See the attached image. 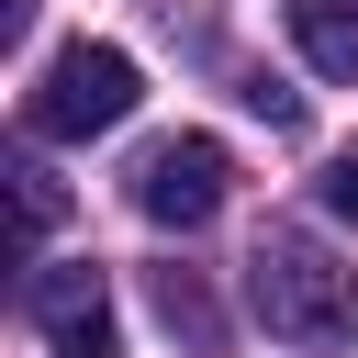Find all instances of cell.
<instances>
[{
  "instance_id": "cell-1",
  "label": "cell",
  "mask_w": 358,
  "mask_h": 358,
  "mask_svg": "<svg viewBox=\"0 0 358 358\" xmlns=\"http://www.w3.org/2000/svg\"><path fill=\"white\" fill-rule=\"evenodd\" d=\"M246 302H257V324L291 336V347H347V336H358V268H347L324 235H302V224H268V235H257Z\"/></svg>"
},
{
  "instance_id": "cell-2",
  "label": "cell",
  "mask_w": 358,
  "mask_h": 358,
  "mask_svg": "<svg viewBox=\"0 0 358 358\" xmlns=\"http://www.w3.org/2000/svg\"><path fill=\"white\" fill-rule=\"evenodd\" d=\"M134 101H145V78H134L123 45H67V56H45V78L22 90V134L78 145V134H112Z\"/></svg>"
},
{
  "instance_id": "cell-3",
  "label": "cell",
  "mask_w": 358,
  "mask_h": 358,
  "mask_svg": "<svg viewBox=\"0 0 358 358\" xmlns=\"http://www.w3.org/2000/svg\"><path fill=\"white\" fill-rule=\"evenodd\" d=\"M224 190H235V157H224L213 134H157V145L134 157V213H145V224H168V235L213 224V213H224Z\"/></svg>"
},
{
  "instance_id": "cell-4",
  "label": "cell",
  "mask_w": 358,
  "mask_h": 358,
  "mask_svg": "<svg viewBox=\"0 0 358 358\" xmlns=\"http://www.w3.org/2000/svg\"><path fill=\"white\" fill-rule=\"evenodd\" d=\"M22 324H34L56 358H123V336H112V291H101L90 257L34 268V280H22Z\"/></svg>"
},
{
  "instance_id": "cell-5",
  "label": "cell",
  "mask_w": 358,
  "mask_h": 358,
  "mask_svg": "<svg viewBox=\"0 0 358 358\" xmlns=\"http://www.w3.org/2000/svg\"><path fill=\"white\" fill-rule=\"evenodd\" d=\"M291 45L313 56V78H358V0H291Z\"/></svg>"
},
{
  "instance_id": "cell-6",
  "label": "cell",
  "mask_w": 358,
  "mask_h": 358,
  "mask_svg": "<svg viewBox=\"0 0 358 358\" xmlns=\"http://www.w3.org/2000/svg\"><path fill=\"white\" fill-rule=\"evenodd\" d=\"M157 313H168V336L213 347V302H201V280H190V268H157Z\"/></svg>"
},
{
  "instance_id": "cell-7",
  "label": "cell",
  "mask_w": 358,
  "mask_h": 358,
  "mask_svg": "<svg viewBox=\"0 0 358 358\" xmlns=\"http://www.w3.org/2000/svg\"><path fill=\"white\" fill-rule=\"evenodd\" d=\"M11 201H22V235H45V224H56V213H67V190H56V179H45V168H34V157H22V168H11Z\"/></svg>"
},
{
  "instance_id": "cell-8",
  "label": "cell",
  "mask_w": 358,
  "mask_h": 358,
  "mask_svg": "<svg viewBox=\"0 0 358 358\" xmlns=\"http://www.w3.org/2000/svg\"><path fill=\"white\" fill-rule=\"evenodd\" d=\"M324 213H336V224H358V145L324 168Z\"/></svg>"
},
{
  "instance_id": "cell-9",
  "label": "cell",
  "mask_w": 358,
  "mask_h": 358,
  "mask_svg": "<svg viewBox=\"0 0 358 358\" xmlns=\"http://www.w3.org/2000/svg\"><path fill=\"white\" fill-rule=\"evenodd\" d=\"M34 34V0H0V45H22Z\"/></svg>"
}]
</instances>
